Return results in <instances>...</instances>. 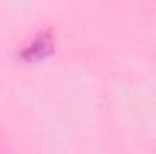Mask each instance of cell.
I'll return each mask as SVG.
<instances>
[{
	"mask_svg": "<svg viewBox=\"0 0 156 154\" xmlns=\"http://www.w3.org/2000/svg\"><path fill=\"white\" fill-rule=\"evenodd\" d=\"M49 51H51V40H47V37H38L26 45V49L22 51V58L27 62H33V60L45 56Z\"/></svg>",
	"mask_w": 156,
	"mask_h": 154,
	"instance_id": "obj_1",
	"label": "cell"
}]
</instances>
